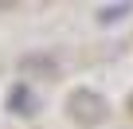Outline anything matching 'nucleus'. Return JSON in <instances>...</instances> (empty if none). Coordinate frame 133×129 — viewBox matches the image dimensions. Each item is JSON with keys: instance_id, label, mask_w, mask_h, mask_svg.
I'll list each match as a JSON object with an SVG mask.
<instances>
[{"instance_id": "1", "label": "nucleus", "mask_w": 133, "mask_h": 129, "mask_svg": "<svg viewBox=\"0 0 133 129\" xmlns=\"http://www.w3.org/2000/svg\"><path fill=\"white\" fill-rule=\"evenodd\" d=\"M71 117L82 121V125H94V121L106 117V102L90 90H78V94H71Z\"/></svg>"}, {"instance_id": "2", "label": "nucleus", "mask_w": 133, "mask_h": 129, "mask_svg": "<svg viewBox=\"0 0 133 129\" xmlns=\"http://www.w3.org/2000/svg\"><path fill=\"white\" fill-rule=\"evenodd\" d=\"M8 106H12L16 113H35V106H39V102L31 98V90H28V86H12V102H8Z\"/></svg>"}]
</instances>
